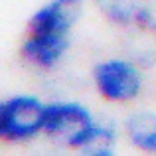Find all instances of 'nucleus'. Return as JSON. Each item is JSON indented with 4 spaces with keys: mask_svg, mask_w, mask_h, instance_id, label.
I'll return each instance as SVG.
<instances>
[{
    "mask_svg": "<svg viewBox=\"0 0 156 156\" xmlns=\"http://www.w3.org/2000/svg\"><path fill=\"white\" fill-rule=\"evenodd\" d=\"M83 0H50L32 14L22 42V57L38 69H51L63 59L69 34L79 20Z\"/></svg>",
    "mask_w": 156,
    "mask_h": 156,
    "instance_id": "nucleus-1",
    "label": "nucleus"
},
{
    "mask_svg": "<svg viewBox=\"0 0 156 156\" xmlns=\"http://www.w3.org/2000/svg\"><path fill=\"white\" fill-rule=\"evenodd\" d=\"M46 103L36 95H14L4 99L2 111V140L28 142L44 133Z\"/></svg>",
    "mask_w": 156,
    "mask_h": 156,
    "instance_id": "nucleus-2",
    "label": "nucleus"
},
{
    "mask_svg": "<svg viewBox=\"0 0 156 156\" xmlns=\"http://www.w3.org/2000/svg\"><path fill=\"white\" fill-rule=\"evenodd\" d=\"M95 85L99 93L109 101H130L138 95L142 87V79L136 65L122 59L103 61L93 71Z\"/></svg>",
    "mask_w": 156,
    "mask_h": 156,
    "instance_id": "nucleus-3",
    "label": "nucleus"
},
{
    "mask_svg": "<svg viewBox=\"0 0 156 156\" xmlns=\"http://www.w3.org/2000/svg\"><path fill=\"white\" fill-rule=\"evenodd\" d=\"M93 117L79 103H50L46 105L44 133L53 138H63L69 146H75L79 136L93 125Z\"/></svg>",
    "mask_w": 156,
    "mask_h": 156,
    "instance_id": "nucleus-4",
    "label": "nucleus"
},
{
    "mask_svg": "<svg viewBox=\"0 0 156 156\" xmlns=\"http://www.w3.org/2000/svg\"><path fill=\"white\" fill-rule=\"evenodd\" d=\"M95 6L107 20L125 28L152 18V0H95Z\"/></svg>",
    "mask_w": 156,
    "mask_h": 156,
    "instance_id": "nucleus-5",
    "label": "nucleus"
},
{
    "mask_svg": "<svg viewBox=\"0 0 156 156\" xmlns=\"http://www.w3.org/2000/svg\"><path fill=\"white\" fill-rule=\"evenodd\" d=\"M126 51L138 65L156 63V22L152 18L129 26Z\"/></svg>",
    "mask_w": 156,
    "mask_h": 156,
    "instance_id": "nucleus-6",
    "label": "nucleus"
},
{
    "mask_svg": "<svg viewBox=\"0 0 156 156\" xmlns=\"http://www.w3.org/2000/svg\"><path fill=\"white\" fill-rule=\"evenodd\" d=\"M126 133L136 146L148 152H156V113L142 111L133 115L126 122Z\"/></svg>",
    "mask_w": 156,
    "mask_h": 156,
    "instance_id": "nucleus-7",
    "label": "nucleus"
},
{
    "mask_svg": "<svg viewBox=\"0 0 156 156\" xmlns=\"http://www.w3.org/2000/svg\"><path fill=\"white\" fill-rule=\"evenodd\" d=\"M2 111H4V101H0V140H2Z\"/></svg>",
    "mask_w": 156,
    "mask_h": 156,
    "instance_id": "nucleus-8",
    "label": "nucleus"
}]
</instances>
